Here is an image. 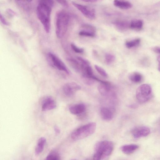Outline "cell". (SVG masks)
I'll list each match as a JSON object with an SVG mask.
<instances>
[{
    "mask_svg": "<svg viewBox=\"0 0 160 160\" xmlns=\"http://www.w3.org/2000/svg\"><path fill=\"white\" fill-rule=\"evenodd\" d=\"M140 41L139 38H137L126 42L125 45L128 48H131L138 46L140 42Z\"/></svg>",
    "mask_w": 160,
    "mask_h": 160,
    "instance_id": "44dd1931",
    "label": "cell"
},
{
    "mask_svg": "<svg viewBox=\"0 0 160 160\" xmlns=\"http://www.w3.org/2000/svg\"><path fill=\"white\" fill-rule=\"evenodd\" d=\"M111 83L106 81L104 83H100L98 87L99 92L103 96H106L108 94L111 90Z\"/></svg>",
    "mask_w": 160,
    "mask_h": 160,
    "instance_id": "4fadbf2b",
    "label": "cell"
},
{
    "mask_svg": "<svg viewBox=\"0 0 160 160\" xmlns=\"http://www.w3.org/2000/svg\"><path fill=\"white\" fill-rule=\"evenodd\" d=\"M54 2L51 0L40 1L37 8L38 17L47 33L50 30V16Z\"/></svg>",
    "mask_w": 160,
    "mask_h": 160,
    "instance_id": "6da1fadb",
    "label": "cell"
},
{
    "mask_svg": "<svg viewBox=\"0 0 160 160\" xmlns=\"http://www.w3.org/2000/svg\"><path fill=\"white\" fill-rule=\"evenodd\" d=\"M139 148L138 145L136 144H129L122 146L121 149L122 151L126 154H130Z\"/></svg>",
    "mask_w": 160,
    "mask_h": 160,
    "instance_id": "5bb4252c",
    "label": "cell"
},
{
    "mask_svg": "<svg viewBox=\"0 0 160 160\" xmlns=\"http://www.w3.org/2000/svg\"><path fill=\"white\" fill-rule=\"evenodd\" d=\"M105 60L106 62L108 64L113 63L115 59V57L110 53H107L105 55Z\"/></svg>",
    "mask_w": 160,
    "mask_h": 160,
    "instance_id": "cb8c5ba5",
    "label": "cell"
},
{
    "mask_svg": "<svg viewBox=\"0 0 160 160\" xmlns=\"http://www.w3.org/2000/svg\"><path fill=\"white\" fill-rule=\"evenodd\" d=\"M79 34L81 36L94 37L95 36V33L84 30H82L79 32Z\"/></svg>",
    "mask_w": 160,
    "mask_h": 160,
    "instance_id": "d4e9b609",
    "label": "cell"
},
{
    "mask_svg": "<svg viewBox=\"0 0 160 160\" xmlns=\"http://www.w3.org/2000/svg\"><path fill=\"white\" fill-rule=\"evenodd\" d=\"M143 26V21L140 19L133 20L130 23V28L132 29L137 31L141 30Z\"/></svg>",
    "mask_w": 160,
    "mask_h": 160,
    "instance_id": "d6986e66",
    "label": "cell"
},
{
    "mask_svg": "<svg viewBox=\"0 0 160 160\" xmlns=\"http://www.w3.org/2000/svg\"><path fill=\"white\" fill-rule=\"evenodd\" d=\"M86 110V106L83 103H78L72 105L69 108L70 112L74 115L83 112Z\"/></svg>",
    "mask_w": 160,
    "mask_h": 160,
    "instance_id": "8fae6325",
    "label": "cell"
},
{
    "mask_svg": "<svg viewBox=\"0 0 160 160\" xmlns=\"http://www.w3.org/2000/svg\"><path fill=\"white\" fill-rule=\"evenodd\" d=\"M0 19L1 22L3 24L6 25H8L9 24V23L7 21L3 15L1 13L0 14Z\"/></svg>",
    "mask_w": 160,
    "mask_h": 160,
    "instance_id": "4dcf8cb0",
    "label": "cell"
},
{
    "mask_svg": "<svg viewBox=\"0 0 160 160\" xmlns=\"http://www.w3.org/2000/svg\"><path fill=\"white\" fill-rule=\"evenodd\" d=\"M47 58L50 65L59 70L64 72L67 74H70V71L64 63L54 54L51 52L48 53Z\"/></svg>",
    "mask_w": 160,
    "mask_h": 160,
    "instance_id": "8992f818",
    "label": "cell"
},
{
    "mask_svg": "<svg viewBox=\"0 0 160 160\" xmlns=\"http://www.w3.org/2000/svg\"><path fill=\"white\" fill-rule=\"evenodd\" d=\"M81 89L80 85L73 82L67 83L62 87V90L64 94L68 97L73 96Z\"/></svg>",
    "mask_w": 160,
    "mask_h": 160,
    "instance_id": "ba28073f",
    "label": "cell"
},
{
    "mask_svg": "<svg viewBox=\"0 0 160 160\" xmlns=\"http://www.w3.org/2000/svg\"><path fill=\"white\" fill-rule=\"evenodd\" d=\"M157 60L158 63V69L159 71L160 72V55L158 57Z\"/></svg>",
    "mask_w": 160,
    "mask_h": 160,
    "instance_id": "d590c367",
    "label": "cell"
},
{
    "mask_svg": "<svg viewBox=\"0 0 160 160\" xmlns=\"http://www.w3.org/2000/svg\"><path fill=\"white\" fill-rule=\"evenodd\" d=\"M113 24L116 29L121 32L126 31L130 27V24L125 21H116L113 22Z\"/></svg>",
    "mask_w": 160,
    "mask_h": 160,
    "instance_id": "e0dca14e",
    "label": "cell"
},
{
    "mask_svg": "<svg viewBox=\"0 0 160 160\" xmlns=\"http://www.w3.org/2000/svg\"><path fill=\"white\" fill-rule=\"evenodd\" d=\"M77 58L81 65L83 66L90 65V62L87 60L80 57H78Z\"/></svg>",
    "mask_w": 160,
    "mask_h": 160,
    "instance_id": "f1b7e54d",
    "label": "cell"
},
{
    "mask_svg": "<svg viewBox=\"0 0 160 160\" xmlns=\"http://www.w3.org/2000/svg\"><path fill=\"white\" fill-rule=\"evenodd\" d=\"M113 4L115 6L122 9L127 10L131 8L132 5L130 2L125 1L114 0Z\"/></svg>",
    "mask_w": 160,
    "mask_h": 160,
    "instance_id": "9a60e30c",
    "label": "cell"
},
{
    "mask_svg": "<svg viewBox=\"0 0 160 160\" xmlns=\"http://www.w3.org/2000/svg\"><path fill=\"white\" fill-rule=\"evenodd\" d=\"M83 1L84 2H94L97 1L96 0H83Z\"/></svg>",
    "mask_w": 160,
    "mask_h": 160,
    "instance_id": "8d00e7d4",
    "label": "cell"
},
{
    "mask_svg": "<svg viewBox=\"0 0 160 160\" xmlns=\"http://www.w3.org/2000/svg\"><path fill=\"white\" fill-rule=\"evenodd\" d=\"M54 129L56 133L58 134L60 133V130L57 126H54Z\"/></svg>",
    "mask_w": 160,
    "mask_h": 160,
    "instance_id": "e575fe53",
    "label": "cell"
},
{
    "mask_svg": "<svg viewBox=\"0 0 160 160\" xmlns=\"http://www.w3.org/2000/svg\"><path fill=\"white\" fill-rule=\"evenodd\" d=\"M100 114L101 118L106 121L111 120L113 117V114L112 111L106 107H103L101 108Z\"/></svg>",
    "mask_w": 160,
    "mask_h": 160,
    "instance_id": "7c38bea8",
    "label": "cell"
},
{
    "mask_svg": "<svg viewBox=\"0 0 160 160\" xmlns=\"http://www.w3.org/2000/svg\"><path fill=\"white\" fill-rule=\"evenodd\" d=\"M152 50L156 53L160 54V46L155 47L153 48Z\"/></svg>",
    "mask_w": 160,
    "mask_h": 160,
    "instance_id": "d6a6232c",
    "label": "cell"
},
{
    "mask_svg": "<svg viewBox=\"0 0 160 160\" xmlns=\"http://www.w3.org/2000/svg\"><path fill=\"white\" fill-rule=\"evenodd\" d=\"M46 142V138L43 137L40 138L38 140L35 149V153L38 155L43 151Z\"/></svg>",
    "mask_w": 160,
    "mask_h": 160,
    "instance_id": "2e32d148",
    "label": "cell"
},
{
    "mask_svg": "<svg viewBox=\"0 0 160 160\" xmlns=\"http://www.w3.org/2000/svg\"><path fill=\"white\" fill-rule=\"evenodd\" d=\"M150 132L149 128L145 126L136 127L131 130L132 136L136 138L146 137L149 134Z\"/></svg>",
    "mask_w": 160,
    "mask_h": 160,
    "instance_id": "9c48e42d",
    "label": "cell"
},
{
    "mask_svg": "<svg viewBox=\"0 0 160 160\" xmlns=\"http://www.w3.org/2000/svg\"><path fill=\"white\" fill-rule=\"evenodd\" d=\"M96 124L91 122L78 128L71 134V137L74 140H80L92 134L95 131Z\"/></svg>",
    "mask_w": 160,
    "mask_h": 160,
    "instance_id": "3957f363",
    "label": "cell"
},
{
    "mask_svg": "<svg viewBox=\"0 0 160 160\" xmlns=\"http://www.w3.org/2000/svg\"><path fill=\"white\" fill-rule=\"evenodd\" d=\"M81 28L82 30L90 32L95 33L96 28L93 26L88 23H84L81 25Z\"/></svg>",
    "mask_w": 160,
    "mask_h": 160,
    "instance_id": "603a6c76",
    "label": "cell"
},
{
    "mask_svg": "<svg viewBox=\"0 0 160 160\" xmlns=\"http://www.w3.org/2000/svg\"><path fill=\"white\" fill-rule=\"evenodd\" d=\"M94 67L98 72L101 76L104 77L108 76L107 73L103 68L97 65H95Z\"/></svg>",
    "mask_w": 160,
    "mask_h": 160,
    "instance_id": "484cf974",
    "label": "cell"
},
{
    "mask_svg": "<svg viewBox=\"0 0 160 160\" xmlns=\"http://www.w3.org/2000/svg\"><path fill=\"white\" fill-rule=\"evenodd\" d=\"M129 78L131 81L134 83H139L142 81V76L138 72H134L130 74Z\"/></svg>",
    "mask_w": 160,
    "mask_h": 160,
    "instance_id": "ffe728a7",
    "label": "cell"
},
{
    "mask_svg": "<svg viewBox=\"0 0 160 160\" xmlns=\"http://www.w3.org/2000/svg\"><path fill=\"white\" fill-rule=\"evenodd\" d=\"M8 13L10 15L12 16L15 15V13L11 9H8L7 10Z\"/></svg>",
    "mask_w": 160,
    "mask_h": 160,
    "instance_id": "836d02e7",
    "label": "cell"
},
{
    "mask_svg": "<svg viewBox=\"0 0 160 160\" xmlns=\"http://www.w3.org/2000/svg\"><path fill=\"white\" fill-rule=\"evenodd\" d=\"M17 4H18L20 7L23 8L26 10L28 9L29 6L28 5V1H16Z\"/></svg>",
    "mask_w": 160,
    "mask_h": 160,
    "instance_id": "4316f807",
    "label": "cell"
},
{
    "mask_svg": "<svg viewBox=\"0 0 160 160\" xmlns=\"http://www.w3.org/2000/svg\"><path fill=\"white\" fill-rule=\"evenodd\" d=\"M69 15L65 11H61L57 14L56 23V33L57 37L61 38L66 33L69 20Z\"/></svg>",
    "mask_w": 160,
    "mask_h": 160,
    "instance_id": "7a4b0ae2",
    "label": "cell"
},
{
    "mask_svg": "<svg viewBox=\"0 0 160 160\" xmlns=\"http://www.w3.org/2000/svg\"><path fill=\"white\" fill-rule=\"evenodd\" d=\"M67 61L70 65L76 71L81 72V65L80 62L75 59L72 58H67Z\"/></svg>",
    "mask_w": 160,
    "mask_h": 160,
    "instance_id": "ac0fdd59",
    "label": "cell"
},
{
    "mask_svg": "<svg viewBox=\"0 0 160 160\" xmlns=\"http://www.w3.org/2000/svg\"><path fill=\"white\" fill-rule=\"evenodd\" d=\"M72 4L86 18L90 19H94L96 18L95 11L94 8L74 2H72Z\"/></svg>",
    "mask_w": 160,
    "mask_h": 160,
    "instance_id": "52a82bcc",
    "label": "cell"
},
{
    "mask_svg": "<svg viewBox=\"0 0 160 160\" xmlns=\"http://www.w3.org/2000/svg\"><path fill=\"white\" fill-rule=\"evenodd\" d=\"M56 107L55 101L51 96L45 97L42 101L41 108L42 111L51 110L55 108Z\"/></svg>",
    "mask_w": 160,
    "mask_h": 160,
    "instance_id": "30bf717a",
    "label": "cell"
},
{
    "mask_svg": "<svg viewBox=\"0 0 160 160\" xmlns=\"http://www.w3.org/2000/svg\"><path fill=\"white\" fill-rule=\"evenodd\" d=\"M152 96V88L148 84L141 85L136 90V98L140 103H144L148 102L151 98Z\"/></svg>",
    "mask_w": 160,
    "mask_h": 160,
    "instance_id": "277c9868",
    "label": "cell"
},
{
    "mask_svg": "<svg viewBox=\"0 0 160 160\" xmlns=\"http://www.w3.org/2000/svg\"><path fill=\"white\" fill-rule=\"evenodd\" d=\"M71 46L72 49L76 53H82L84 51V49L82 48H78L73 43H72Z\"/></svg>",
    "mask_w": 160,
    "mask_h": 160,
    "instance_id": "f546056e",
    "label": "cell"
},
{
    "mask_svg": "<svg viewBox=\"0 0 160 160\" xmlns=\"http://www.w3.org/2000/svg\"><path fill=\"white\" fill-rule=\"evenodd\" d=\"M82 79L83 82L88 85H91L93 84L95 81L93 78H91L82 76Z\"/></svg>",
    "mask_w": 160,
    "mask_h": 160,
    "instance_id": "83f0119b",
    "label": "cell"
},
{
    "mask_svg": "<svg viewBox=\"0 0 160 160\" xmlns=\"http://www.w3.org/2000/svg\"><path fill=\"white\" fill-rule=\"evenodd\" d=\"M44 160H60V156L58 152L53 151L47 156Z\"/></svg>",
    "mask_w": 160,
    "mask_h": 160,
    "instance_id": "7402d4cb",
    "label": "cell"
},
{
    "mask_svg": "<svg viewBox=\"0 0 160 160\" xmlns=\"http://www.w3.org/2000/svg\"><path fill=\"white\" fill-rule=\"evenodd\" d=\"M95 148V152L99 153L103 159L111 155L113 149V144L111 141H103L97 143Z\"/></svg>",
    "mask_w": 160,
    "mask_h": 160,
    "instance_id": "5b68a950",
    "label": "cell"
},
{
    "mask_svg": "<svg viewBox=\"0 0 160 160\" xmlns=\"http://www.w3.org/2000/svg\"><path fill=\"white\" fill-rule=\"evenodd\" d=\"M137 106L136 105H131L129 106V107L130 108H135V107Z\"/></svg>",
    "mask_w": 160,
    "mask_h": 160,
    "instance_id": "74e56055",
    "label": "cell"
},
{
    "mask_svg": "<svg viewBox=\"0 0 160 160\" xmlns=\"http://www.w3.org/2000/svg\"><path fill=\"white\" fill-rule=\"evenodd\" d=\"M77 160L76 159H72V160Z\"/></svg>",
    "mask_w": 160,
    "mask_h": 160,
    "instance_id": "f35d334b",
    "label": "cell"
},
{
    "mask_svg": "<svg viewBox=\"0 0 160 160\" xmlns=\"http://www.w3.org/2000/svg\"><path fill=\"white\" fill-rule=\"evenodd\" d=\"M57 2L65 7H68V4L67 1L63 0H57Z\"/></svg>",
    "mask_w": 160,
    "mask_h": 160,
    "instance_id": "1f68e13d",
    "label": "cell"
}]
</instances>
